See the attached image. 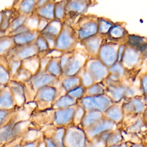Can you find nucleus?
Instances as JSON below:
<instances>
[{"label": "nucleus", "mask_w": 147, "mask_h": 147, "mask_svg": "<svg viewBox=\"0 0 147 147\" xmlns=\"http://www.w3.org/2000/svg\"><path fill=\"white\" fill-rule=\"evenodd\" d=\"M89 56L82 48H76L73 51L63 53L60 59L62 75L75 76L84 67Z\"/></svg>", "instance_id": "nucleus-1"}, {"label": "nucleus", "mask_w": 147, "mask_h": 147, "mask_svg": "<svg viewBox=\"0 0 147 147\" xmlns=\"http://www.w3.org/2000/svg\"><path fill=\"white\" fill-rule=\"evenodd\" d=\"M98 17L94 14H83L78 17L72 26L80 41L98 33Z\"/></svg>", "instance_id": "nucleus-2"}, {"label": "nucleus", "mask_w": 147, "mask_h": 147, "mask_svg": "<svg viewBox=\"0 0 147 147\" xmlns=\"http://www.w3.org/2000/svg\"><path fill=\"white\" fill-rule=\"evenodd\" d=\"M79 42L72 26L63 23L61 29L56 38L55 49L63 53L69 52L76 48Z\"/></svg>", "instance_id": "nucleus-3"}, {"label": "nucleus", "mask_w": 147, "mask_h": 147, "mask_svg": "<svg viewBox=\"0 0 147 147\" xmlns=\"http://www.w3.org/2000/svg\"><path fill=\"white\" fill-rule=\"evenodd\" d=\"M94 1H67L65 6V17L63 23L72 26L78 18L85 14L88 9L95 5Z\"/></svg>", "instance_id": "nucleus-4"}, {"label": "nucleus", "mask_w": 147, "mask_h": 147, "mask_svg": "<svg viewBox=\"0 0 147 147\" xmlns=\"http://www.w3.org/2000/svg\"><path fill=\"white\" fill-rule=\"evenodd\" d=\"M114 103L106 94L96 96H84L77 101L85 111H98L104 113Z\"/></svg>", "instance_id": "nucleus-5"}, {"label": "nucleus", "mask_w": 147, "mask_h": 147, "mask_svg": "<svg viewBox=\"0 0 147 147\" xmlns=\"http://www.w3.org/2000/svg\"><path fill=\"white\" fill-rule=\"evenodd\" d=\"M124 43L109 39L107 36L100 47L96 58L108 68L113 66L118 59V52L121 44Z\"/></svg>", "instance_id": "nucleus-6"}, {"label": "nucleus", "mask_w": 147, "mask_h": 147, "mask_svg": "<svg viewBox=\"0 0 147 147\" xmlns=\"http://www.w3.org/2000/svg\"><path fill=\"white\" fill-rule=\"evenodd\" d=\"M57 98V91L54 86H47L39 88L36 94L33 102L38 110L52 108Z\"/></svg>", "instance_id": "nucleus-7"}, {"label": "nucleus", "mask_w": 147, "mask_h": 147, "mask_svg": "<svg viewBox=\"0 0 147 147\" xmlns=\"http://www.w3.org/2000/svg\"><path fill=\"white\" fill-rule=\"evenodd\" d=\"M84 68L94 83L103 82L109 75V68L96 57H89Z\"/></svg>", "instance_id": "nucleus-8"}, {"label": "nucleus", "mask_w": 147, "mask_h": 147, "mask_svg": "<svg viewBox=\"0 0 147 147\" xmlns=\"http://www.w3.org/2000/svg\"><path fill=\"white\" fill-rule=\"evenodd\" d=\"M38 50L34 41L26 45H15L5 57L6 59H12L22 61L30 57L38 55Z\"/></svg>", "instance_id": "nucleus-9"}, {"label": "nucleus", "mask_w": 147, "mask_h": 147, "mask_svg": "<svg viewBox=\"0 0 147 147\" xmlns=\"http://www.w3.org/2000/svg\"><path fill=\"white\" fill-rule=\"evenodd\" d=\"M145 58L146 56L142 55L140 52L126 45L120 63L127 70L138 69H140L138 65H140V63Z\"/></svg>", "instance_id": "nucleus-10"}, {"label": "nucleus", "mask_w": 147, "mask_h": 147, "mask_svg": "<svg viewBox=\"0 0 147 147\" xmlns=\"http://www.w3.org/2000/svg\"><path fill=\"white\" fill-rule=\"evenodd\" d=\"M106 38V35L97 33L79 42L83 47L84 50L89 57H96L99 50Z\"/></svg>", "instance_id": "nucleus-11"}, {"label": "nucleus", "mask_w": 147, "mask_h": 147, "mask_svg": "<svg viewBox=\"0 0 147 147\" xmlns=\"http://www.w3.org/2000/svg\"><path fill=\"white\" fill-rule=\"evenodd\" d=\"M58 82L59 78L51 75L46 71H38L36 74L32 76L27 83L37 92L39 88L44 86H55Z\"/></svg>", "instance_id": "nucleus-12"}, {"label": "nucleus", "mask_w": 147, "mask_h": 147, "mask_svg": "<svg viewBox=\"0 0 147 147\" xmlns=\"http://www.w3.org/2000/svg\"><path fill=\"white\" fill-rule=\"evenodd\" d=\"M146 99L144 96H135L125 99L122 101V109L124 114L143 113L146 108Z\"/></svg>", "instance_id": "nucleus-13"}, {"label": "nucleus", "mask_w": 147, "mask_h": 147, "mask_svg": "<svg viewBox=\"0 0 147 147\" xmlns=\"http://www.w3.org/2000/svg\"><path fill=\"white\" fill-rule=\"evenodd\" d=\"M55 1H37L33 13L49 21L54 20Z\"/></svg>", "instance_id": "nucleus-14"}, {"label": "nucleus", "mask_w": 147, "mask_h": 147, "mask_svg": "<svg viewBox=\"0 0 147 147\" xmlns=\"http://www.w3.org/2000/svg\"><path fill=\"white\" fill-rule=\"evenodd\" d=\"M22 122H13L12 120L0 128V144L12 140L18 134Z\"/></svg>", "instance_id": "nucleus-15"}, {"label": "nucleus", "mask_w": 147, "mask_h": 147, "mask_svg": "<svg viewBox=\"0 0 147 147\" xmlns=\"http://www.w3.org/2000/svg\"><path fill=\"white\" fill-rule=\"evenodd\" d=\"M7 85L13 95L16 109L22 107L26 103L23 84L10 80Z\"/></svg>", "instance_id": "nucleus-16"}, {"label": "nucleus", "mask_w": 147, "mask_h": 147, "mask_svg": "<svg viewBox=\"0 0 147 147\" xmlns=\"http://www.w3.org/2000/svg\"><path fill=\"white\" fill-rule=\"evenodd\" d=\"M125 44L146 56V40L145 37L137 35L128 34L126 38Z\"/></svg>", "instance_id": "nucleus-17"}, {"label": "nucleus", "mask_w": 147, "mask_h": 147, "mask_svg": "<svg viewBox=\"0 0 147 147\" xmlns=\"http://www.w3.org/2000/svg\"><path fill=\"white\" fill-rule=\"evenodd\" d=\"M128 34L124 24L122 22H116L111 28L106 36L111 40L125 42L126 38Z\"/></svg>", "instance_id": "nucleus-18"}, {"label": "nucleus", "mask_w": 147, "mask_h": 147, "mask_svg": "<svg viewBox=\"0 0 147 147\" xmlns=\"http://www.w3.org/2000/svg\"><path fill=\"white\" fill-rule=\"evenodd\" d=\"M76 106L77 104L67 108L55 110L54 121L59 125H62L69 122L73 119Z\"/></svg>", "instance_id": "nucleus-19"}, {"label": "nucleus", "mask_w": 147, "mask_h": 147, "mask_svg": "<svg viewBox=\"0 0 147 147\" xmlns=\"http://www.w3.org/2000/svg\"><path fill=\"white\" fill-rule=\"evenodd\" d=\"M0 109L16 110L14 100L7 84L0 90Z\"/></svg>", "instance_id": "nucleus-20"}, {"label": "nucleus", "mask_w": 147, "mask_h": 147, "mask_svg": "<svg viewBox=\"0 0 147 147\" xmlns=\"http://www.w3.org/2000/svg\"><path fill=\"white\" fill-rule=\"evenodd\" d=\"M39 35L37 30H29L12 37L16 45H22L34 42Z\"/></svg>", "instance_id": "nucleus-21"}, {"label": "nucleus", "mask_w": 147, "mask_h": 147, "mask_svg": "<svg viewBox=\"0 0 147 147\" xmlns=\"http://www.w3.org/2000/svg\"><path fill=\"white\" fill-rule=\"evenodd\" d=\"M37 1H17L18 4L13 5L12 8L19 15L29 16L31 15L35 9Z\"/></svg>", "instance_id": "nucleus-22"}, {"label": "nucleus", "mask_w": 147, "mask_h": 147, "mask_svg": "<svg viewBox=\"0 0 147 147\" xmlns=\"http://www.w3.org/2000/svg\"><path fill=\"white\" fill-rule=\"evenodd\" d=\"M59 79L61 86L67 92L82 85L80 78L78 75L69 76L62 75Z\"/></svg>", "instance_id": "nucleus-23"}, {"label": "nucleus", "mask_w": 147, "mask_h": 147, "mask_svg": "<svg viewBox=\"0 0 147 147\" xmlns=\"http://www.w3.org/2000/svg\"><path fill=\"white\" fill-rule=\"evenodd\" d=\"M122 101L119 103H113L103 113L105 117L112 121H119L124 115L122 109Z\"/></svg>", "instance_id": "nucleus-24"}, {"label": "nucleus", "mask_w": 147, "mask_h": 147, "mask_svg": "<svg viewBox=\"0 0 147 147\" xmlns=\"http://www.w3.org/2000/svg\"><path fill=\"white\" fill-rule=\"evenodd\" d=\"M21 67L28 70L33 76L40 71V59L36 55L21 61Z\"/></svg>", "instance_id": "nucleus-25"}, {"label": "nucleus", "mask_w": 147, "mask_h": 147, "mask_svg": "<svg viewBox=\"0 0 147 147\" xmlns=\"http://www.w3.org/2000/svg\"><path fill=\"white\" fill-rule=\"evenodd\" d=\"M62 24L61 22L56 20H53L49 21L44 29L40 33V34L57 38L61 29Z\"/></svg>", "instance_id": "nucleus-26"}, {"label": "nucleus", "mask_w": 147, "mask_h": 147, "mask_svg": "<svg viewBox=\"0 0 147 147\" xmlns=\"http://www.w3.org/2000/svg\"><path fill=\"white\" fill-rule=\"evenodd\" d=\"M60 57L51 58L45 71L57 78H59L62 76V72L60 64Z\"/></svg>", "instance_id": "nucleus-27"}, {"label": "nucleus", "mask_w": 147, "mask_h": 147, "mask_svg": "<svg viewBox=\"0 0 147 147\" xmlns=\"http://www.w3.org/2000/svg\"><path fill=\"white\" fill-rule=\"evenodd\" d=\"M77 104V102L68 96L67 94L58 98L53 104L52 108L56 109H65L73 106Z\"/></svg>", "instance_id": "nucleus-28"}, {"label": "nucleus", "mask_w": 147, "mask_h": 147, "mask_svg": "<svg viewBox=\"0 0 147 147\" xmlns=\"http://www.w3.org/2000/svg\"><path fill=\"white\" fill-rule=\"evenodd\" d=\"M15 46L13 37L6 35L0 38V56H5Z\"/></svg>", "instance_id": "nucleus-29"}, {"label": "nucleus", "mask_w": 147, "mask_h": 147, "mask_svg": "<svg viewBox=\"0 0 147 147\" xmlns=\"http://www.w3.org/2000/svg\"><path fill=\"white\" fill-rule=\"evenodd\" d=\"M32 77V75L26 69L21 66L17 72L13 75L10 80L22 84L28 82Z\"/></svg>", "instance_id": "nucleus-30"}, {"label": "nucleus", "mask_w": 147, "mask_h": 147, "mask_svg": "<svg viewBox=\"0 0 147 147\" xmlns=\"http://www.w3.org/2000/svg\"><path fill=\"white\" fill-rule=\"evenodd\" d=\"M67 1H56L54 6V20H58L62 23L65 17V6Z\"/></svg>", "instance_id": "nucleus-31"}, {"label": "nucleus", "mask_w": 147, "mask_h": 147, "mask_svg": "<svg viewBox=\"0 0 147 147\" xmlns=\"http://www.w3.org/2000/svg\"><path fill=\"white\" fill-rule=\"evenodd\" d=\"M105 86L102 82L94 83L86 88V96H96L105 94Z\"/></svg>", "instance_id": "nucleus-32"}, {"label": "nucleus", "mask_w": 147, "mask_h": 147, "mask_svg": "<svg viewBox=\"0 0 147 147\" xmlns=\"http://www.w3.org/2000/svg\"><path fill=\"white\" fill-rule=\"evenodd\" d=\"M98 33L103 35H106L114 23L107 18L98 17Z\"/></svg>", "instance_id": "nucleus-33"}, {"label": "nucleus", "mask_w": 147, "mask_h": 147, "mask_svg": "<svg viewBox=\"0 0 147 147\" xmlns=\"http://www.w3.org/2000/svg\"><path fill=\"white\" fill-rule=\"evenodd\" d=\"M35 44L38 50V56L40 58L44 57L49 51L48 45L45 38L40 34L35 41Z\"/></svg>", "instance_id": "nucleus-34"}, {"label": "nucleus", "mask_w": 147, "mask_h": 147, "mask_svg": "<svg viewBox=\"0 0 147 147\" xmlns=\"http://www.w3.org/2000/svg\"><path fill=\"white\" fill-rule=\"evenodd\" d=\"M27 17L28 16L24 15H18L16 16L10 23V25L6 30L7 34L23 25Z\"/></svg>", "instance_id": "nucleus-35"}, {"label": "nucleus", "mask_w": 147, "mask_h": 147, "mask_svg": "<svg viewBox=\"0 0 147 147\" xmlns=\"http://www.w3.org/2000/svg\"><path fill=\"white\" fill-rule=\"evenodd\" d=\"M103 116V113L98 111H86L82 121L84 120L86 125H90L91 122L100 120Z\"/></svg>", "instance_id": "nucleus-36"}, {"label": "nucleus", "mask_w": 147, "mask_h": 147, "mask_svg": "<svg viewBox=\"0 0 147 147\" xmlns=\"http://www.w3.org/2000/svg\"><path fill=\"white\" fill-rule=\"evenodd\" d=\"M16 110L0 109V128L9 123L13 118Z\"/></svg>", "instance_id": "nucleus-37"}, {"label": "nucleus", "mask_w": 147, "mask_h": 147, "mask_svg": "<svg viewBox=\"0 0 147 147\" xmlns=\"http://www.w3.org/2000/svg\"><path fill=\"white\" fill-rule=\"evenodd\" d=\"M39 17L34 13L28 16L24 25L28 28L29 30H37Z\"/></svg>", "instance_id": "nucleus-38"}, {"label": "nucleus", "mask_w": 147, "mask_h": 147, "mask_svg": "<svg viewBox=\"0 0 147 147\" xmlns=\"http://www.w3.org/2000/svg\"><path fill=\"white\" fill-rule=\"evenodd\" d=\"M85 92L86 88L82 85L74 89L73 90L67 92L66 94L77 102L78 100L80 99L84 96H85Z\"/></svg>", "instance_id": "nucleus-39"}, {"label": "nucleus", "mask_w": 147, "mask_h": 147, "mask_svg": "<svg viewBox=\"0 0 147 147\" xmlns=\"http://www.w3.org/2000/svg\"><path fill=\"white\" fill-rule=\"evenodd\" d=\"M10 80V76L7 68L0 63V84L6 85Z\"/></svg>", "instance_id": "nucleus-40"}, {"label": "nucleus", "mask_w": 147, "mask_h": 147, "mask_svg": "<svg viewBox=\"0 0 147 147\" xmlns=\"http://www.w3.org/2000/svg\"><path fill=\"white\" fill-rule=\"evenodd\" d=\"M146 74L142 73L139 76V84L140 87L142 92L144 96L146 98Z\"/></svg>", "instance_id": "nucleus-41"}, {"label": "nucleus", "mask_w": 147, "mask_h": 147, "mask_svg": "<svg viewBox=\"0 0 147 147\" xmlns=\"http://www.w3.org/2000/svg\"><path fill=\"white\" fill-rule=\"evenodd\" d=\"M49 22V21L39 17V20H38V26H37V30L40 33L41 32H42L44 28L46 27V26L48 25V24Z\"/></svg>", "instance_id": "nucleus-42"}, {"label": "nucleus", "mask_w": 147, "mask_h": 147, "mask_svg": "<svg viewBox=\"0 0 147 147\" xmlns=\"http://www.w3.org/2000/svg\"><path fill=\"white\" fill-rule=\"evenodd\" d=\"M2 11H0V28L1 26V23H2Z\"/></svg>", "instance_id": "nucleus-43"}, {"label": "nucleus", "mask_w": 147, "mask_h": 147, "mask_svg": "<svg viewBox=\"0 0 147 147\" xmlns=\"http://www.w3.org/2000/svg\"><path fill=\"white\" fill-rule=\"evenodd\" d=\"M4 86H5V85H3V84H0V90H1V88H2Z\"/></svg>", "instance_id": "nucleus-44"}]
</instances>
